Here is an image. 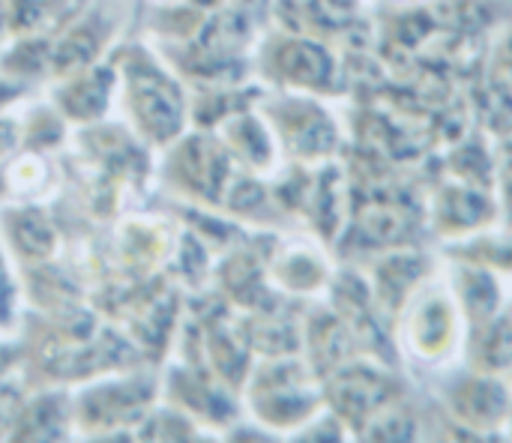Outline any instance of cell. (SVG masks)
Here are the masks:
<instances>
[{"mask_svg":"<svg viewBox=\"0 0 512 443\" xmlns=\"http://www.w3.org/2000/svg\"><path fill=\"white\" fill-rule=\"evenodd\" d=\"M336 402L345 414L351 417H366L369 411H375L381 402H384V393H387V381L372 375L369 369H351L345 372L336 387Z\"/></svg>","mask_w":512,"mask_h":443,"instance_id":"6da1fadb","label":"cell"},{"mask_svg":"<svg viewBox=\"0 0 512 443\" xmlns=\"http://www.w3.org/2000/svg\"><path fill=\"white\" fill-rule=\"evenodd\" d=\"M456 405H459V414L468 417L471 423H492L504 411V393L501 387L489 381H477L462 390Z\"/></svg>","mask_w":512,"mask_h":443,"instance_id":"7a4b0ae2","label":"cell"},{"mask_svg":"<svg viewBox=\"0 0 512 443\" xmlns=\"http://www.w3.org/2000/svg\"><path fill=\"white\" fill-rule=\"evenodd\" d=\"M282 63L300 81H321V78H327V57L315 45H309V42L291 45L285 51V60Z\"/></svg>","mask_w":512,"mask_h":443,"instance_id":"3957f363","label":"cell"},{"mask_svg":"<svg viewBox=\"0 0 512 443\" xmlns=\"http://www.w3.org/2000/svg\"><path fill=\"white\" fill-rule=\"evenodd\" d=\"M489 360L495 366H504L512 360V330L507 324L495 327L492 330V339H489Z\"/></svg>","mask_w":512,"mask_h":443,"instance_id":"277c9868","label":"cell"},{"mask_svg":"<svg viewBox=\"0 0 512 443\" xmlns=\"http://www.w3.org/2000/svg\"><path fill=\"white\" fill-rule=\"evenodd\" d=\"M507 60H510V75H512V42H510V54H507Z\"/></svg>","mask_w":512,"mask_h":443,"instance_id":"5b68a950","label":"cell"},{"mask_svg":"<svg viewBox=\"0 0 512 443\" xmlns=\"http://www.w3.org/2000/svg\"><path fill=\"white\" fill-rule=\"evenodd\" d=\"M0 18H3V12H0Z\"/></svg>","mask_w":512,"mask_h":443,"instance_id":"8992f818","label":"cell"}]
</instances>
